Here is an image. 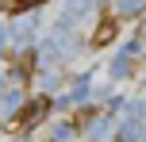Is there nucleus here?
Instances as JSON below:
<instances>
[{
  "label": "nucleus",
  "instance_id": "nucleus-3",
  "mask_svg": "<svg viewBox=\"0 0 146 142\" xmlns=\"http://www.w3.org/2000/svg\"><path fill=\"white\" fill-rule=\"evenodd\" d=\"M111 35H115V27H111V23H100V31H96V42H108Z\"/></svg>",
  "mask_w": 146,
  "mask_h": 142
},
{
  "label": "nucleus",
  "instance_id": "nucleus-1",
  "mask_svg": "<svg viewBox=\"0 0 146 142\" xmlns=\"http://www.w3.org/2000/svg\"><path fill=\"white\" fill-rule=\"evenodd\" d=\"M15 104H19V92H4V96H0V119H8V115H12L15 112Z\"/></svg>",
  "mask_w": 146,
  "mask_h": 142
},
{
  "label": "nucleus",
  "instance_id": "nucleus-2",
  "mask_svg": "<svg viewBox=\"0 0 146 142\" xmlns=\"http://www.w3.org/2000/svg\"><path fill=\"white\" fill-rule=\"evenodd\" d=\"M142 8H146V0H119V12H127V15L142 12Z\"/></svg>",
  "mask_w": 146,
  "mask_h": 142
}]
</instances>
